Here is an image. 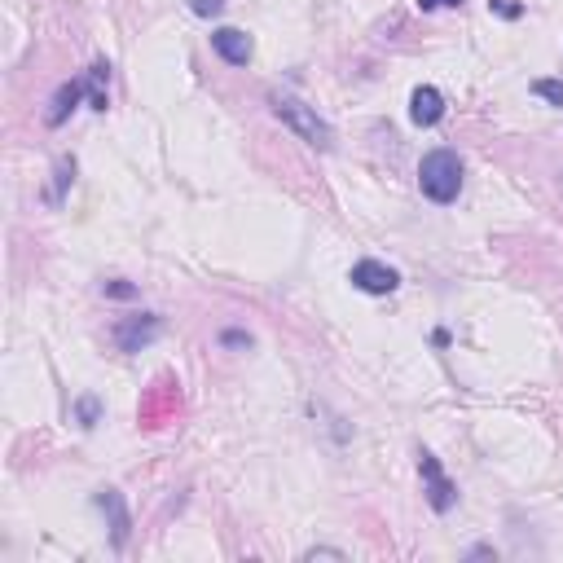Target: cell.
Wrapping results in <instances>:
<instances>
[{
  "instance_id": "cell-11",
  "label": "cell",
  "mask_w": 563,
  "mask_h": 563,
  "mask_svg": "<svg viewBox=\"0 0 563 563\" xmlns=\"http://www.w3.org/2000/svg\"><path fill=\"white\" fill-rule=\"evenodd\" d=\"M75 181V159L66 154V159H58V172H53V190H49V203H62L66 185Z\"/></svg>"
},
{
  "instance_id": "cell-3",
  "label": "cell",
  "mask_w": 563,
  "mask_h": 563,
  "mask_svg": "<svg viewBox=\"0 0 563 563\" xmlns=\"http://www.w3.org/2000/svg\"><path fill=\"white\" fill-rule=\"evenodd\" d=\"M418 471H423V484H427V502H432L436 515H449L458 502V484L445 476V467H440V458L432 449H418Z\"/></svg>"
},
{
  "instance_id": "cell-7",
  "label": "cell",
  "mask_w": 563,
  "mask_h": 563,
  "mask_svg": "<svg viewBox=\"0 0 563 563\" xmlns=\"http://www.w3.org/2000/svg\"><path fill=\"white\" fill-rule=\"evenodd\" d=\"M410 119L418 128H436L440 119H445V93L432 84H418L410 93Z\"/></svg>"
},
{
  "instance_id": "cell-4",
  "label": "cell",
  "mask_w": 563,
  "mask_h": 563,
  "mask_svg": "<svg viewBox=\"0 0 563 563\" xmlns=\"http://www.w3.org/2000/svg\"><path fill=\"white\" fill-rule=\"evenodd\" d=\"M159 335H163V317L159 313H137V317H124V322L115 326L119 352H141V348H150Z\"/></svg>"
},
{
  "instance_id": "cell-14",
  "label": "cell",
  "mask_w": 563,
  "mask_h": 563,
  "mask_svg": "<svg viewBox=\"0 0 563 563\" xmlns=\"http://www.w3.org/2000/svg\"><path fill=\"white\" fill-rule=\"evenodd\" d=\"M190 9L198 18H216L220 9H225V0H190Z\"/></svg>"
},
{
  "instance_id": "cell-2",
  "label": "cell",
  "mask_w": 563,
  "mask_h": 563,
  "mask_svg": "<svg viewBox=\"0 0 563 563\" xmlns=\"http://www.w3.org/2000/svg\"><path fill=\"white\" fill-rule=\"evenodd\" d=\"M418 190H423L432 203L449 207L454 198L462 194V159L458 150L440 146V150H427L423 163H418Z\"/></svg>"
},
{
  "instance_id": "cell-17",
  "label": "cell",
  "mask_w": 563,
  "mask_h": 563,
  "mask_svg": "<svg viewBox=\"0 0 563 563\" xmlns=\"http://www.w3.org/2000/svg\"><path fill=\"white\" fill-rule=\"evenodd\" d=\"M489 9H498L502 18H520V14H524V9L515 5V0H489Z\"/></svg>"
},
{
  "instance_id": "cell-18",
  "label": "cell",
  "mask_w": 563,
  "mask_h": 563,
  "mask_svg": "<svg viewBox=\"0 0 563 563\" xmlns=\"http://www.w3.org/2000/svg\"><path fill=\"white\" fill-rule=\"evenodd\" d=\"M462 0H418V9H423V14H432V9H458Z\"/></svg>"
},
{
  "instance_id": "cell-8",
  "label": "cell",
  "mask_w": 563,
  "mask_h": 563,
  "mask_svg": "<svg viewBox=\"0 0 563 563\" xmlns=\"http://www.w3.org/2000/svg\"><path fill=\"white\" fill-rule=\"evenodd\" d=\"M212 49H216L229 66H247V62H251V36H247V31H238V27L212 31Z\"/></svg>"
},
{
  "instance_id": "cell-16",
  "label": "cell",
  "mask_w": 563,
  "mask_h": 563,
  "mask_svg": "<svg viewBox=\"0 0 563 563\" xmlns=\"http://www.w3.org/2000/svg\"><path fill=\"white\" fill-rule=\"evenodd\" d=\"M106 295H115V300H132V295H137V286H128V282H106Z\"/></svg>"
},
{
  "instance_id": "cell-15",
  "label": "cell",
  "mask_w": 563,
  "mask_h": 563,
  "mask_svg": "<svg viewBox=\"0 0 563 563\" xmlns=\"http://www.w3.org/2000/svg\"><path fill=\"white\" fill-rule=\"evenodd\" d=\"M304 559H335V563H344L348 555H344V550H335V546H313V550H304Z\"/></svg>"
},
{
  "instance_id": "cell-1",
  "label": "cell",
  "mask_w": 563,
  "mask_h": 563,
  "mask_svg": "<svg viewBox=\"0 0 563 563\" xmlns=\"http://www.w3.org/2000/svg\"><path fill=\"white\" fill-rule=\"evenodd\" d=\"M269 110H273V115H278L282 124L291 128L300 141H308L313 150H335V128H330L326 119L317 115V110L308 106V102H300L295 93H282V88H273V93H269Z\"/></svg>"
},
{
  "instance_id": "cell-6",
  "label": "cell",
  "mask_w": 563,
  "mask_h": 563,
  "mask_svg": "<svg viewBox=\"0 0 563 563\" xmlns=\"http://www.w3.org/2000/svg\"><path fill=\"white\" fill-rule=\"evenodd\" d=\"M93 506L110 520V542H115V550H124L128 546V533H132V515H128V506H124V493H119V489H97Z\"/></svg>"
},
{
  "instance_id": "cell-9",
  "label": "cell",
  "mask_w": 563,
  "mask_h": 563,
  "mask_svg": "<svg viewBox=\"0 0 563 563\" xmlns=\"http://www.w3.org/2000/svg\"><path fill=\"white\" fill-rule=\"evenodd\" d=\"M80 97H88V84H84V80H66V84L58 88V93H53L44 124H49V128H62V124H66V115H71V110L80 106Z\"/></svg>"
},
{
  "instance_id": "cell-5",
  "label": "cell",
  "mask_w": 563,
  "mask_h": 563,
  "mask_svg": "<svg viewBox=\"0 0 563 563\" xmlns=\"http://www.w3.org/2000/svg\"><path fill=\"white\" fill-rule=\"evenodd\" d=\"M348 282L357 286V291H366V295H392L396 286H401V273H396L392 264H383V260H357L352 264V273H348Z\"/></svg>"
},
{
  "instance_id": "cell-13",
  "label": "cell",
  "mask_w": 563,
  "mask_h": 563,
  "mask_svg": "<svg viewBox=\"0 0 563 563\" xmlns=\"http://www.w3.org/2000/svg\"><path fill=\"white\" fill-rule=\"evenodd\" d=\"M533 97H542L550 106H563V80H533Z\"/></svg>"
},
{
  "instance_id": "cell-12",
  "label": "cell",
  "mask_w": 563,
  "mask_h": 563,
  "mask_svg": "<svg viewBox=\"0 0 563 563\" xmlns=\"http://www.w3.org/2000/svg\"><path fill=\"white\" fill-rule=\"evenodd\" d=\"M75 418H80V427H97V418H102V401H97L93 392H84L80 401H75Z\"/></svg>"
},
{
  "instance_id": "cell-10",
  "label": "cell",
  "mask_w": 563,
  "mask_h": 563,
  "mask_svg": "<svg viewBox=\"0 0 563 563\" xmlns=\"http://www.w3.org/2000/svg\"><path fill=\"white\" fill-rule=\"evenodd\" d=\"M106 80H110V66L106 62H93L88 66V75H84V84H88V106L93 110H106Z\"/></svg>"
}]
</instances>
